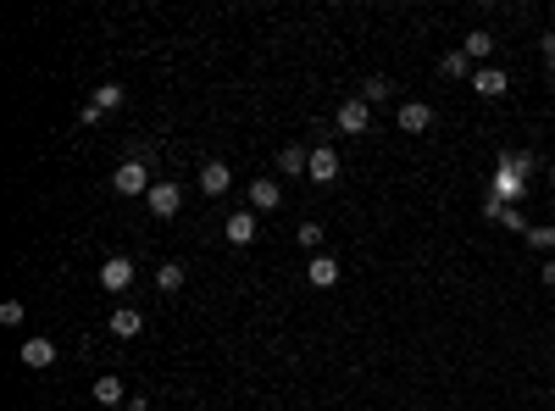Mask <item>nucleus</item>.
Masks as SVG:
<instances>
[{"mask_svg":"<svg viewBox=\"0 0 555 411\" xmlns=\"http://www.w3.org/2000/svg\"><path fill=\"white\" fill-rule=\"evenodd\" d=\"M150 161H139V156H128V161H117V173H112V190L122 195V200H134V195H150Z\"/></svg>","mask_w":555,"mask_h":411,"instance_id":"nucleus-1","label":"nucleus"},{"mask_svg":"<svg viewBox=\"0 0 555 411\" xmlns=\"http://www.w3.org/2000/svg\"><path fill=\"white\" fill-rule=\"evenodd\" d=\"M334 128L339 134H366V128H373V106H366L361 95H344L339 112H334Z\"/></svg>","mask_w":555,"mask_h":411,"instance_id":"nucleus-2","label":"nucleus"},{"mask_svg":"<svg viewBox=\"0 0 555 411\" xmlns=\"http://www.w3.org/2000/svg\"><path fill=\"white\" fill-rule=\"evenodd\" d=\"M145 206H150V217H178V206H183V183L156 178V183H150V195H145Z\"/></svg>","mask_w":555,"mask_h":411,"instance_id":"nucleus-3","label":"nucleus"},{"mask_svg":"<svg viewBox=\"0 0 555 411\" xmlns=\"http://www.w3.org/2000/svg\"><path fill=\"white\" fill-rule=\"evenodd\" d=\"M134 273H139V267H134L128 256H106V261H100V290H106V295H122V290L134 283Z\"/></svg>","mask_w":555,"mask_h":411,"instance_id":"nucleus-4","label":"nucleus"},{"mask_svg":"<svg viewBox=\"0 0 555 411\" xmlns=\"http://www.w3.org/2000/svg\"><path fill=\"white\" fill-rule=\"evenodd\" d=\"M395 122H400V134H428L434 128V106H428V100H400Z\"/></svg>","mask_w":555,"mask_h":411,"instance_id":"nucleus-5","label":"nucleus"},{"mask_svg":"<svg viewBox=\"0 0 555 411\" xmlns=\"http://www.w3.org/2000/svg\"><path fill=\"white\" fill-rule=\"evenodd\" d=\"M244 200H251V212H278V206H283V183L278 178H251Z\"/></svg>","mask_w":555,"mask_h":411,"instance_id":"nucleus-6","label":"nucleus"},{"mask_svg":"<svg viewBox=\"0 0 555 411\" xmlns=\"http://www.w3.org/2000/svg\"><path fill=\"white\" fill-rule=\"evenodd\" d=\"M17 361H23V367H34V373H45V367H56V339H45V334L23 339V351H17Z\"/></svg>","mask_w":555,"mask_h":411,"instance_id":"nucleus-7","label":"nucleus"},{"mask_svg":"<svg viewBox=\"0 0 555 411\" xmlns=\"http://www.w3.org/2000/svg\"><path fill=\"white\" fill-rule=\"evenodd\" d=\"M489 195H495L500 206H522V200H528V183H522L517 173H505V167H495V178H489Z\"/></svg>","mask_w":555,"mask_h":411,"instance_id":"nucleus-8","label":"nucleus"},{"mask_svg":"<svg viewBox=\"0 0 555 411\" xmlns=\"http://www.w3.org/2000/svg\"><path fill=\"white\" fill-rule=\"evenodd\" d=\"M339 273H344V261H339V256H328V251H317L312 261H305V278H312L317 290H334Z\"/></svg>","mask_w":555,"mask_h":411,"instance_id":"nucleus-9","label":"nucleus"},{"mask_svg":"<svg viewBox=\"0 0 555 411\" xmlns=\"http://www.w3.org/2000/svg\"><path fill=\"white\" fill-rule=\"evenodd\" d=\"M195 183H200V195H212V200H217V195H228V190H234V173H228V161H205Z\"/></svg>","mask_w":555,"mask_h":411,"instance_id":"nucleus-10","label":"nucleus"},{"mask_svg":"<svg viewBox=\"0 0 555 411\" xmlns=\"http://www.w3.org/2000/svg\"><path fill=\"white\" fill-rule=\"evenodd\" d=\"M106 328H112V339H139V334H145V312H134V306H117V312L106 317Z\"/></svg>","mask_w":555,"mask_h":411,"instance_id":"nucleus-11","label":"nucleus"},{"mask_svg":"<svg viewBox=\"0 0 555 411\" xmlns=\"http://www.w3.org/2000/svg\"><path fill=\"white\" fill-rule=\"evenodd\" d=\"M472 89H478L483 100H500L511 89V78H505V67H472Z\"/></svg>","mask_w":555,"mask_h":411,"instance_id":"nucleus-12","label":"nucleus"},{"mask_svg":"<svg viewBox=\"0 0 555 411\" xmlns=\"http://www.w3.org/2000/svg\"><path fill=\"white\" fill-rule=\"evenodd\" d=\"M95 406H106V411H122V406H128V389H122L117 373H100V378H95Z\"/></svg>","mask_w":555,"mask_h":411,"instance_id":"nucleus-13","label":"nucleus"},{"mask_svg":"<svg viewBox=\"0 0 555 411\" xmlns=\"http://www.w3.org/2000/svg\"><path fill=\"white\" fill-rule=\"evenodd\" d=\"M305 178H312V183H334V178H339V151H334V145H317V151H312V167H305Z\"/></svg>","mask_w":555,"mask_h":411,"instance_id":"nucleus-14","label":"nucleus"},{"mask_svg":"<svg viewBox=\"0 0 555 411\" xmlns=\"http://www.w3.org/2000/svg\"><path fill=\"white\" fill-rule=\"evenodd\" d=\"M256 229H261V222H256L251 206H244V212H234V217H222V234H228V244H251Z\"/></svg>","mask_w":555,"mask_h":411,"instance_id":"nucleus-15","label":"nucleus"},{"mask_svg":"<svg viewBox=\"0 0 555 411\" xmlns=\"http://www.w3.org/2000/svg\"><path fill=\"white\" fill-rule=\"evenodd\" d=\"M461 50H466V61L489 67V56H495V34H489V28H472V34L461 39Z\"/></svg>","mask_w":555,"mask_h":411,"instance_id":"nucleus-16","label":"nucleus"},{"mask_svg":"<svg viewBox=\"0 0 555 411\" xmlns=\"http://www.w3.org/2000/svg\"><path fill=\"white\" fill-rule=\"evenodd\" d=\"M495 167H505V173H517V178L528 183L533 173H539V156H533V151H500V161H495Z\"/></svg>","mask_w":555,"mask_h":411,"instance_id":"nucleus-17","label":"nucleus"},{"mask_svg":"<svg viewBox=\"0 0 555 411\" xmlns=\"http://www.w3.org/2000/svg\"><path fill=\"white\" fill-rule=\"evenodd\" d=\"M305 167H312V151H300V145H283L278 151V173L283 178H305Z\"/></svg>","mask_w":555,"mask_h":411,"instance_id":"nucleus-18","label":"nucleus"},{"mask_svg":"<svg viewBox=\"0 0 555 411\" xmlns=\"http://www.w3.org/2000/svg\"><path fill=\"white\" fill-rule=\"evenodd\" d=\"M183 278H189V267H183V261H161V267H156V290H161V295H178Z\"/></svg>","mask_w":555,"mask_h":411,"instance_id":"nucleus-19","label":"nucleus"},{"mask_svg":"<svg viewBox=\"0 0 555 411\" xmlns=\"http://www.w3.org/2000/svg\"><path fill=\"white\" fill-rule=\"evenodd\" d=\"M439 73H444V78H466V84H472V61H466V50H461V45L444 50V56H439Z\"/></svg>","mask_w":555,"mask_h":411,"instance_id":"nucleus-20","label":"nucleus"},{"mask_svg":"<svg viewBox=\"0 0 555 411\" xmlns=\"http://www.w3.org/2000/svg\"><path fill=\"white\" fill-rule=\"evenodd\" d=\"M389 95H395V84H389L383 73H373V78L361 84V100H366V106H389Z\"/></svg>","mask_w":555,"mask_h":411,"instance_id":"nucleus-21","label":"nucleus"},{"mask_svg":"<svg viewBox=\"0 0 555 411\" xmlns=\"http://www.w3.org/2000/svg\"><path fill=\"white\" fill-rule=\"evenodd\" d=\"M89 100H95L100 112H117L122 100H128V89H122V84H95V95H89Z\"/></svg>","mask_w":555,"mask_h":411,"instance_id":"nucleus-22","label":"nucleus"},{"mask_svg":"<svg viewBox=\"0 0 555 411\" xmlns=\"http://www.w3.org/2000/svg\"><path fill=\"white\" fill-rule=\"evenodd\" d=\"M522 239L533 244V251H555V222H539V229H528Z\"/></svg>","mask_w":555,"mask_h":411,"instance_id":"nucleus-23","label":"nucleus"},{"mask_svg":"<svg viewBox=\"0 0 555 411\" xmlns=\"http://www.w3.org/2000/svg\"><path fill=\"white\" fill-rule=\"evenodd\" d=\"M300 251H322V222H300Z\"/></svg>","mask_w":555,"mask_h":411,"instance_id":"nucleus-24","label":"nucleus"},{"mask_svg":"<svg viewBox=\"0 0 555 411\" xmlns=\"http://www.w3.org/2000/svg\"><path fill=\"white\" fill-rule=\"evenodd\" d=\"M23 317H28V306H23V300H6V306H0V322H6V328H17Z\"/></svg>","mask_w":555,"mask_h":411,"instance_id":"nucleus-25","label":"nucleus"},{"mask_svg":"<svg viewBox=\"0 0 555 411\" xmlns=\"http://www.w3.org/2000/svg\"><path fill=\"white\" fill-rule=\"evenodd\" d=\"M539 56H544V67H550V89H555V34H539Z\"/></svg>","mask_w":555,"mask_h":411,"instance_id":"nucleus-26","label":"nucleus"},{"mask_svg":"<svg viewBox=\"0 0 555 411\" xmlns=\"http://www.w3.org/2000/svg\"><path fill=\"white\" fill-rule=\"evenodd\" d=\"M500 229H511V234H528V222H522V206H505V217H500Z\"/></svg>","mask_w":555,"mask_h":411,"instance_id":"nucleus-27","label":"nucleus"},{"mask_svg":"<svg viewBox=\"0 0 555 411\" xmlns=\"http://www.w3.org/2000/svg\"><path fill=\"white\" fill-rule=\"evenodd\" d=\"M100 117H106V112H100V106H95V100H84V106H78V128H95V122H100Z\"/></svg>","mask_w":555,"mask_h":411,"instance_id":"nucleus-28","label":"nucleus"},{"mask_svg":"<svg viewBox=\"0 0 555 411\" xmlns=\"http://www.w3.org/2000/svg\"><path fill=\"white\" fill-rule=\"evenodd\" d=\"M483 217H489V222H500V217H505V206H500L495 195H483Z\"/></svg>","mask_w":555,"mask_h":411,"instance_id":"nucleus-29","label":"nucleus"},{"mask_svg":"<svg viewBox=\"0 0 555 411\" xmlns=\"http://www.w3.org/2000/svg\"><path fill=\"white\" fill-rule=\"evenodd\" d=\"M122 411H156V406H150L145 395H128V406H122Z\"/></svg>","mask_w":555,"mask_h":411,"instance_id":"nucleus-30","label":"nucleus"},{"mask_svg":"<svg viewBox=\"0 0 555 411\" xmlns=\"http://www.w3.org/2000/svg\"><path fill=\"white\" fill-rule=\"evenodd\" d=\"M539 278H544V290H555V261H544V267H539Z\"/></svg>","mask_w":555,"mask_h":411,"instance_id":"nucleus-31","label":"nucleus"},{"mask_svg":"<svg viewBox=\"0 0 555 411\" xmlns=\"http://www.w3.org/2000/svg\"><path fill=\"white\" fill-rule=\"evenodd\" d=\"M544 178H550V190H555V167H550V173H544Z\"/></svg>","mask_w":555,"mask_h":411,"instance_id":"nucleus-32","label":"nucleus"},{"mask_svg":"<svg viewBox=\"0 0 555 411\" xmlns=\"http://www.w3.org/2000/svg\"><path fill=\"white\" fill-rule=\"evenodd\" d=\"M156 411H161V406H156Z\"/></svg>","mask_w":555,"mask_h":411,"instance_id":"nucleus-33","label":"nucleus"}]
</instances>
